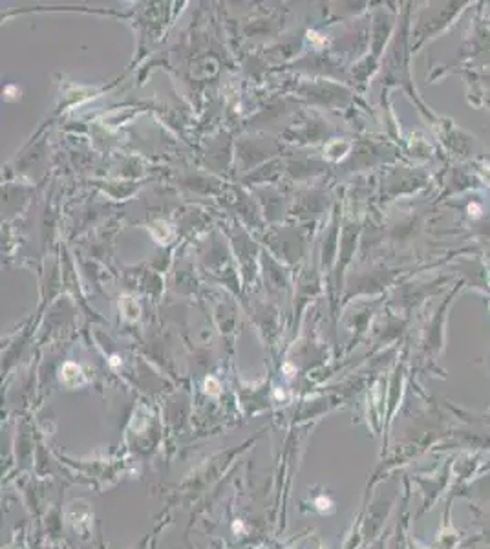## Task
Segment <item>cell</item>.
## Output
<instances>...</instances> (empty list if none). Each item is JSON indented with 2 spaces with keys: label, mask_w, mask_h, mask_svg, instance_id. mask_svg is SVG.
I'll return each instance as SVG.
<instances>
[]
</instances>
